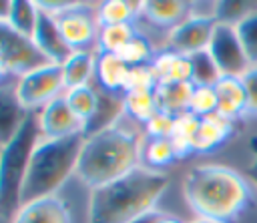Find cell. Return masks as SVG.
Listing matches in <instances>:
<instances>
[{"label": "cell", "mask_w": 257, "mask_h": 223, "mask_svg": "<svg viewBox=\"0 0 257 223\" xmlns=\"http://www.w3.org/2000/svg\"><path fill=\"white\" fill-rule=\"evenodd\" d=\"M183 195L193 213L217 223L237 221L253 203L247 179L225 165H197L183 179Z\"/></svg>", "instance_id": "cell-1"}, {"label": "cell", "mask_w": 257, "mask_h": 223, "mask_svg": "<svg viewBox=\"0 0 257 223\" xmlns=\"http://www.w3.org/2000/svg\"><path fill=\"white\" fill-rule=\"evenodd\" d=\"M169 177L163 171L137 167L126 175L92 189L88 205L90 223H128L155 209L165 193Z\"/></svg>", "instance_id": "cell-2"}, {"label": "cell", "mask_w": 257, "mask_h": 223, "mask_svg": "<svg viewBox=\"0 0 257 223\" xmlns=\"http://www.w3.org/2000/svg\"><path fill=\"white\" fill-rule=\"evenodd\" d=\"M141 137L135 131L114 125L90 139H84L76 165V175L82 183L96 189L141 167Z\"/></svg>", "instance_id": "cell-3"}, {"label": "cell", "mask_w": 257, "mask_h": 223, "mask_svg": "<svg viewBox=\"0 0 257 223\" xmlns=\"http://www.w3.org/2000/svg\"><path fill=\"white\" fill-rule=\"evenodd\" d=\"M82 145V133L38 143L22 185V205L54 195V191L70 177V173H76Z\"/></svg>", "instance_id": "cell-4"}, {"label": "cell", "mask_w": 257, "mask_h": 223, "mask_svg": "<svg viewBox=\"0 0 257 223\" xmlns=\"http://www.w3.org/2000/svg\"><path fill=\"white\" fill-rule=\"evenodd\" d=\"M38 117L28 113L18 133L0 149V217L10 219L22 207V185L38 145Z\"/></svg>", "instance_id": "cell-5"}, {"label": "cell", "mask_w": 257, "mask_h": 223, "mask_svg": "<svg viewBox=\"0 0 257 223\" xmlns=\"http://www.w3.org/2000/svg\"><path fill=\"white\" fill-rule=\"evenodd\" d=\"M64 88L62 80V66L60 64H44L36 70H30L20 76L16 84V94L20 104L30 110L36 106L48 104L52 98L60 96V90Z\"/></svg>", "instance_id": "cell-6"}, {"label": "cell", "mask_w": 257, "mask_h": 223, "mask_svg": "<svg viewBox=\"0 0 257 223\" xmlns=\"http://www.w3.org/2000/svg\"><path fill=\"white\" fill-rule=\"evenodd\" d=\"M207 52L211 54V58L215 60L221 76H237L241 78L249 68L251 62L245 54V48L237 36L235 26L231 24H223L217 22L211 42L207 46Z\"/></svg>", "instance_id": "cell-7"}, {"label": "cell", "mask_w": 257, "mask_h": 223, "mask_svg": "<svg viewBox=\"0 0 257 223\" xmlns=\"http://www.w3.org/2000/svg\"><path fill=\"white\" fill-rule=\"evenodd\" d=\"M0 58L12 74H26L48 64L46 56L36 48L32 38L18 34L8 22H0Z\"/></svg>", "instance_id": "cell-8"}, {"label": "cell", "mask_w": 257, "mask_h": 223, "mask_svg": "<svg viewBox=\"0 0 257 223\" xmlns=\"http://www.w3.org/2000/svg\"><path fill=\"white\" fill-rule=\"evenodd\" d=\"M54 20L72 50H84L98 36L100 26L96 20V12H92L80 2H74L66 10L54 14Z\"/></svg>", "instance_id": "cell-9"}, {"label": "cell", "mask_w": 257, "mask_h": 223, "mask_svg": "<svg viewBox=\"0 0 257 223\" xmlns=\"http://www.w3.org/2000/svg\"><path fill=\"white\" fill-rule=\"evenodd\" d=\"M215 24H217L215 20L189 16L179 26L171 28V32L167 36L169 50L185 54V56L207 50V46L211 42V36H213V30H215Z\"/></svg>", "instance_id": "cell-10"}, {"label": "cell", "mask_w": 257, "mask_h": 223, "mask_svg": "<svg viewBox=\"0 0 257 223\" xmlns=\"http://www.w3.org/2000/svg\"><path fill=\"white\" fill-rule=\"evenodd\" d=\"M32 42L36 44V48L46 56L48 62L52 64H64L70 56H72V48L68 46V42L64 40L56 20L52 14L40 10L38 12V22L32 34Z\"/></svg>", "instance_id": "cell-11"}, {"label": "cell", "mask_w": 257, "mask_h": 223, "mask_svg": "<svg viewBox=\"0 0 257 223\" xmlns=\"http://www.w3.org/2000/svg\"><path fill=\"white\" fill-rule=\"evenodd\" d=\"M40 133L46 139H62L80 133L82 123L72 113V108L66 102V96H56L48 104L42 106V113L38 115Z\"/></svg>", "instance_id": "cell-12"}, {"label": "cell", "mask_w": 257, "mask_h": 223, "mask_svg": "<svg viewBox=\"0 0 257 223\" xmlns=\"http://www.w3.org/2000/svg\"><path fill=\"white\" fill-rule=\"evenodd\" d=\"M122 113H124V96H118L116 92H110L104 88H98L96 90V108L82 123V129H80L82 137L90 139V137L114 127Z\"/></svg>", "instance_id": "cell-13"}, {"label": "cell", "mask_w": 257, "mask_h": 223, "mask_svg": "<svg viewBox=\"0 0 257 223\" xmlns=\"http://www.w3.org/2000/svg\"><path fill=\"white\" fill-rule=\"evenodd\" d=\"M12 223H72V217L68 205L60 197L50 195L24 203L12 217Z\"/></svg>", "instance_id": "cell-14"}, {"label": "cell", "mask_w": 257, "mask_h": 223, "mask_svg": "<svg viewBox=\"0 0 257 223\" xmlns=\"http://www.w3.org/2000/svg\"><path fill=\"white\" fill-rule=\"evenodd\" d=\"M217 94V115L233 123L241 121L247 115V92L245 84L237 76H221L215 84Z\"/></svg>", "instance_id": "cell-15"}, {"label": "cell", "mask_w": 257, "mask_h": 223, "mask_svg": "<svg viewBox=\"0 0 257 223\" xmlns=\"http://www.w3.org/2000/svg\"><path fill=\"white\" fill-rule=\"evenodd\" d=\"M235 135V123L223 119L221 115H209L199 119V129L195 135V153H211L225 145Z\"/></svg>", "instance_id": "cell-16"}, {"label": "cell", "mask_w": 257, "mask_h": 223, "mask_svg": "<svg viewBox=\"0 0 257 223\" xmlns=\"http://www.w3.org/2000/svg\"><path fill=\"white\" fill-rule=\"evenodd\" d=\"M28 113L20 104L16 88L0 86V145L2 147L18 133Z\"/></svg>", "instance_id": "cell-17"}, {"label": "cell", "mask_w": 257, "mask_h": 223, "mask_svg": "<svg viewBox=\"0 0 257 223\" xmlns=\"http://www.w3.org/2000/svg\"><path fill=\"white\" fill-rule=\"evenodd\" d=\"M143 16L157 26L175 28L191 16V2L183 0H147L143 2Z\"/></svg>", "instance_id": "cell-18"}, {"label": "cell", "mask_w": 257, "mask_h": 223, "mask_svg": "<svg viewBox=\"0 0 257 223\" xmlns=\"http://www.w3.org/2000/svg\"><path fill=\"white\" fill-rule=\"evenodd\" d=\"M193 90H195L193 82H163V84H159L155 88L159 110H163L171 117H181V115L189 113Z\"/></svg>", "instance_id": "cell-19"}, {"label": "cell", "mask_w": 257, "mask_h": 223, "mask_svg": "<svg viewBox=\"0 0 257 223\" xmlns=\"http://www.w3.org/2000/svg\"><path fill=\"white\" fill-rule=\"evenodd\" d=\"M159 84L163 82H191V60L185 54L165 50L151 62Z\"/></svg>", "instance_id": "cell-20"}, {"label": "cell", "mask_w": 257, "mask_h": 223, "mask_svg": "<svg viewBox=\"0 0 257 223\" xmlns=\"http://www.w3.org/2000/svg\"><path fill=\"white\" fill-rule=\"evenodd\" d=\"M128 64L116 52H102L96 58V78L100 88L116 92L124 88V80L128 74Z\"/></svg>", "instance_id": "cell-21"}, {"label": "cell", "mask_w": 257, "mask_h": 223, "mask_svg": "<svg viewBox=\"0 0 257 223\" xmlns=\"http://www.w3.org/2000/svg\"><path fill=\"white\" fill-rule=\"evenodd\" d=\"M96 70V60L88 50H74L72 56L62 64V80L64 88L86 86L92 72Z\"/></svg>", "instance_id": "cell-22"}, {"label": "cell", "mask_w": 257, "mask_h": 223, "mask_svg": "<svg viewBox=\"0 0 257 223\" xmlns=\"http://www.w3.org/2000/svg\"><path fill=\"white\" fill-rule=\"evenodd\" d=\"M139 14H143V2L137 0H106L96 8L98 26L133 24Z\"/></svg>", "instance_id": "cell-23"}, {"label": "cell", "mask_w": 257, "mask_h": 223, "mask_svg": "<svg viewBox=\"0 0 257 223\" xmlns=\"http://www.w3.org/2000/svg\"><path fill=\"white\" fill-rule=\"evenodd\" d=\"M199 129V117L193 113H185L181 117H175V125L171 131V143L175 147V153L179 159L195 153V135Z\"/></svg>", "instance_id": "cell-24"}, {"label": "cell", "mask_w": 257, "mask_h": 223, "mask_svg": "<svg viewBox=\"0 0 257 223\" xmlns=\"http://www.w3.org/2000/svg\"><path fill=\"white\" fill-rule=\"evenodd\" d=\"M38 4L30 2V0H12L10 6V16H8V24L22 36L32 38L36 22H38Z\"/></svg>", "instance_id": "cell-25"}, {"label": "cell", "mask_w": 257, "mask_h": 223, "mask_svg": "<svg viewBox=\"0 0 257 223\" xmlns=\"http://www.w3.org/2000/svg\"><path fill=\"white\" fill-rule=\"evenodd\" d=\"M124 113L135 121L149 123L159 113L157 92L155 90H135L124 92Z\"/></svg>", "instance_id": "cell-26"}, {"label": "cell", "mask_w": 257, "mask_h": 223, "mask_svg": "<svg viewBox=\"0 0 257 223\" xmlns=\"http://www.w3.org/2000/svg\"><path fill=\"white\" fill-rule=\"evenodd\" d=\"M191 60V82L195 86H215L221 78V72L207 50L189 56Z\"/></svg>", "instance_id": "cell-27"}, {"label": "cell", "mask_w": 257, "mask_h": 223, "mask_svg": "<svg viewBox=\"0 0 257 223\" xmlns=\"http://www.w3.org/2000/svg\"><path fill=\"white\" fill-rule=\"evenodd\" d=\"M179 157L175 153V147L171 139H147L143 147V161L147 163L149 169H163L171 163H175Z\"/></svg>", "instance_id": "cell-28"}, {"label": "cell", "mask_w": 257, "mask_h": 223, "mask_svg": "<svg viewBox=\"0 0 257 223\" xmlns=\"http://www.w3.org/2000/svg\"><path fill=\"white\" fill-rule=\"evenodd\" d=\"M135 28L133 24H108V26H100L98 28V54L102 52H118L133 36H135Z\"/></svg>", "instance_id": "cell-29"}, {"label": "cell", "mask_w": 257, "mask_h": 223, "mask_svg": "<svg viewBox=\"0 0 257 223\" xmlns=\"http://www.w3.org/2000/svg\"><path fill=\"white\" fill-rule=\"evenodd\" d=\"M116 54H118L128 66H143V64H151V62L155 60L151 42H149L145 36H141V34H135Z\"/></svg>", "instance_id": "cell-30"}, {"label": "cell", "mask_w": 257, "mask_h": 223, "mask_svg": "<svg viewBox=\"0 0 257 223\" xmlns=\"http://www.w3.org/2000/svg\"><path fill=\"white\" fill-rule=\"evenodd\" d=\"M66 102L72 108V113L78 117L80 123H84L96 108V90L86 86H78V88H70L66 94Z\"/></svg>", "instance_id": "cell-31"}, {"label": "cell", "mask_w": 257, "mask_h": 223, "mask_svg": "<svg viewBox=\"0 0 257 223\" xmlns=\"http://www.w3.org/2000/svg\"><path fill=\"white\" fill-rule=\"evenodd\" d=\"M253 12H257V2H237V0L231 2V0H225V2H217L215 20L223 22V24L237 26L241 20H245Z\"/></svg>", "instance_id": "cell-32"}, {"label": "cell", "mask_w": 257, "mask_h": 223, "mask_svg": "<svg viewBox=\"0 0 257 223\" xmlns=\"http://www.w3.org/2000/svg\"><path fill=\"white\" fill-rule=\"evenodd\" d=\"M159 86V78L153 70L151 64L143 66H131L126 80H124V92H135V90H155Z\"/></svg>", "instance_id": "cell-33"}, {"label": "cell", "mask_w": 257, "mask_h": 223, "mask_svg": "<svg viewBox=\"0 0 257 223\" xmlns=\"http://www.w3.org/2000/svg\"><path fill=\"white\" fill-rule=\"evenodd\" d=\"M237 36L245 48V54L251 62V66L257 64V12L249 14L245 20H241L237 26Z\"/></svg>", "instance_id": "cell-34"}, {"label": "cell", "mask_w": 257, "mask_h": 223, "mask_svg": "<svg viewBox=\"0 0 257 223\" xmlns=\"http://www.w3.org/2000/svg\"><path fill=\"white\" fill-rule=\"evenodd\" d=\"M189 113H193L199 119L215 115L217 113L215 86H195L193 96H191V104H189Z\"/></svg>", "instance_id": "cell-35"}, {"label": "cell", "mask_w": 257, "mask_h": 223, "mask_svg": "<svg viewBox=\"0 0 257 223\" xmlns=\"http://www.w3.org/2000/svg\"><path fill=\"white\" fill-rule=\"evenodd\" d=\"M173 125H175V117L159 110L149 123H145V129H147L149 139H169Z\"/></svg>", "instance_id": "cell-36"}, {"label": "cell", "mask_w": 257, "mask_h": 223, "mask_svg": "<svg viewBox=\"0 0 257 223\" xmlns=\"http://www.w3.org/2000/svg\"><path fill=\"white\" fill-rule=\"evenodd\" d=\"M247 92V115L245 117H257V64L251 66L241 76Z\"/></svg>", "instance_id": "cell-37"}, {"label": "cell", "mask_w": 257, "mask_h": 223, "mask_svg": "<svg viewBox=\"0 0 257 223\" xmlns=\"http://www.w3.org/2000/svg\"><path fill=\"white\" fill-rule=\"evenodd\" d=\"M249 151H251V165L247 167V173H249V179L251 183L257 187V135L249 139Z\"/></svg>", "instance_id": "cell-38"}, {"label": "cell", "mask_w": 257, "mask_h": 223, "mask_svg": "<svg viewBox=\"0 0 257 223\" xmlns=\"http://www.w3.org/2000/svg\"><path fill=\"white\" fill-rule=\"evenodd\" d=\"M163 217H165V213H161L159 209H151V211H147V213L135 217V219L128 221V223H159Z\"/></svg>", "instance_id": "cell-39"}, {"label": "cell", "mask_w": 257, "mask_h": 223, "mask_svg": "<svg viewBox=\"0 0 257 223\" xmlns=\"http://www.w3.org/2000/svg\"><path fill=\"white\" fill-rule=\"evenodd\" d=\"M12 0H0V22H8Z\"/></svg>", "instance_id": "cell-40"}, {"label": "cell", "mask_w": 257, "mask_h": 223, "mask_svg": "<svg viewBox=\"0 0 257 223\" xmlns=\"http://www.w3.org/2000/svg\"><path fill=\"white\" fill-rule=\"evenodd\" d=\"M159 223H183V221H179V219H177V217H173V215H165Z\"/></svg>", "instance_id": "cell-41"}, {"label": "cell", "mask_w": 257, "mask_h": 223, "mask_svg": "<svg viewBox=\"0 0 257 223\" xmlns=\"http://www.w3.org/2000/svg\"><path fill=\"white\" fill-rule=\"evenodd\" d=\"M6 74H8V68H6V64L2 62V58H0V80H2Z\"/></svg>", "instance_id": "cell-42"}, {"label": "cell", "mask_w": 257, "mask_h": 223, "mask_svg": "<svg viewBox=\"0 0 257 223\" xmlns=\"http://www.w3.org/2000/svg\"><path fill=\"white\" fill-rule=\"evenodd\" d=\"M191 223H217V221H211V219H195V221H191Z\"/></svg>", "instance_id": "cell-43"}]
</instances>
